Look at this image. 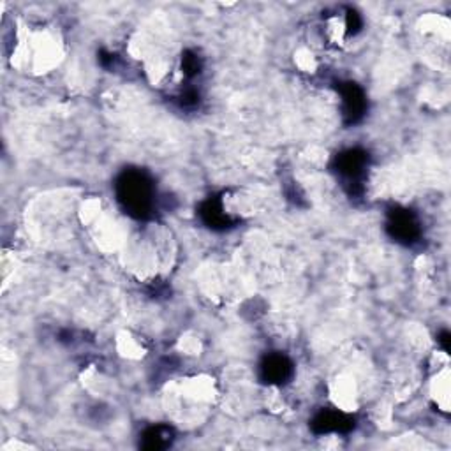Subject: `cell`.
I'll list each match as a JSON object with an SVG mask.
<instances>
[{
    "mask_svg": "<svg viewBox=\"0 0 451 451\" xmlns=\"http://www.w3.org/2000/svg\"><path fill=\"white\" fill-rule=\"evenodd\" d=\"M300 57H298V65H300V69H303V71H310V69L316 68V62H314L312 55L309 53L307 50H302Z\"/></svg>",
    "mask_w": 451,
    "mask_h": 451,
    "instance_id": "cell-3",
    "label": "cell"
},
{
    "mask_svg": "<svg viewBox=\"0 0 451 451\" xmlns=\"http://www.w3.org/2000/svg\"><path fill=\"white\" fill-rule=\"evenodd\" d=\"M430 393L439 409L448 411L450 408V368L448 365L437 367V374L430 383Z\"/></svg>",
    "mask_w": 451,
    "mask_h": 451,
    "instance_id": "cell-1",
    "label": "cell"
},
{
    "mask_svg": "<svg viewBox=\"0 0 451 451\" xmlns=\"http://www.w3.org/2000/svg\"><path fill=\"white\" fill-rule=\"evenodd\" d=\"M334 398L342 411H354L356 408V388L349 377H340L334 384Z\"/></svg>",
    "mask_w": 451,
    "mask_h": 451,
    "instance_id": "cell-2",
    "label": "cell"
}]
</instances>
